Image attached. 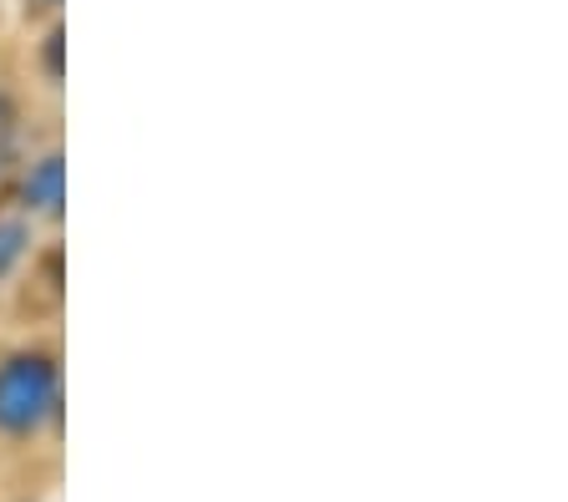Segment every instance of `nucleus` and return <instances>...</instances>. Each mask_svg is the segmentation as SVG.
<instances>
[{"instance_id":"2","label":"nucleus","mask_w":568,"mask_h":502,"mask_svg":"<svg viewBox=\"0 0 568 502\" xmlns=\"http://www.w3.org/2000/svg\"><path fill=\"white\" fill-rule=\"evenodd\" d=\"M61 208H67V163H61V153L51 147V153L31 157V163L21 167V214L57 224Z\"/></svg>"},{"instance_id":"4","label":"nucleus","mask_w":568,"mask_h":502,"mask_svg":"<svg viewBox=\"0 0 568 502\" xmlns=\"http://www.w3.org/2000/svg\"><path fill=\"white\" fill-rule=\"evenodd\" d=\"M41 66H47V82L57 86L61 82V25L47 31V47H41Z\"/></svg>"},{"instance_id":"5","label":"nucleus","mask_w":568,"mask_h":502,"mask_svg":"<svg viewBox=\"0 0 568 502\" xmlns=\"http://www.w3.org/2000/svg\"><path fill=\"white\" fill-rule=\"evenodd\" d=\"M26 6H31V0H26ZM36 6H47V11H57V6H61V0H36Z\"/></svg>"},{"instance_id":"3","label":"nucleus","mask_w":568,"mask_h":502,"mask_svg":"<svg viewBox=\"0 0 568 502\" xmlns=\"http://www.w3.org/2000/svg\"><path fill=\"white\" fill-rule=\"evenodd\" d=\"M31 249H36V218L0 214V285L21 275L26 259H31Z\"/></svg>"},{"instance_id":"1","label":"nucleus","mask_w":568,"mask_h":502,"mask_svg":"<svg viewBox=\"0 0 568 502\" xmlns=\"http://www.w3.org/2000/svg\"><path fill=\"white\" fill-rule=\"evenodd\" d=\"M61 417V360L47 346L0 356V442H36Z\"/></svg>"}]
</instances>
